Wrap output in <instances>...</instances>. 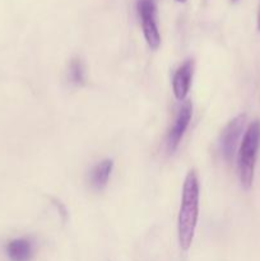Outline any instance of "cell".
<instances>
[{"mask_svg":"<svg viewBox=\"0 0 260 261\" xmlns=\"http://www.w3.org/2000/svg\"><path fill=\"white\" fill-rule=\"evenodd\" d=\"M194 73V61L193 59H188L184 61L172 76V91L173 96L177 101H184L189 93L191 86V79Z\"/></svg>","mask_w":260,"mask_h":261,"instance_id":"obj_6","label":"cell"},{"mask_svg":"<svg viewBox=\"0 0 260 261\" xmlns=\"http://www.w3.org/2000/svg\"><path fill=\"white\" fill-rule=\"evenodd\" d=\"M68 79L75 87H82L87 83L86 66L79 58L71 59L70 64H69Z\"/></svg>","mask_w":260,"mask_h":261,"instance_id":"obj_9","label":"cell"},{"mask_svg":"<svg viewBox=\"0 0 260 261\" xmlns=\"http://www.w3.org/2000/svg\"><path fill=\"white\" fill-rule=\"evenodd\" d=\"M191 116H193V105L190 101H185L181 105L172 127L168 130L167 138H166V147L170 154H173L180 145L186 129L190 124Z\"/></svg>","mask_w":260,"mask_h":261,"instance_id":"obj_5","label":"cell"},{"mask_svg":"<svg viewBox=\"0 0 260 261\" xmlns=\"http://www.w3.org/2000/svg\"><path fill=\"white\" fill-rule=\"evenodd\" d=\"M231 2H232V3H236V2H237V0H231Z\"/></svg>","mask_w":260,"mask_h":261,"instance_id":"obj_12","label":"cell"},{"mask_svg":"<svg viewBox=\"0 0 260 261\" xmlns=\"http://www.w3.org/2000/svg\"><path fill=\"white\" fill-rule=\"evenodd\" d=\"M256 27H257V31L260 32V4H259V8H257V14H256Z\"/></svg>","mask_w":260,"mask_h":261,"instance_id":"obj_10","label":"cell"},{"mask_svg":"<svg viewBox=\"0 0 260 261\" xmlns=\"http://www.w3.org/2000/svg\"><path fill=\"white\" fill-rule=\"evenodd\" d=\"M245 125H246V115L240 114L227 122L226 126L222 129L218 139V149L222 158L226 162H232L240 147L241 138L244 137Z\"/></svg>","mask_w":260,"mask_h":261,"instance_id":"obj_3","label":"cell"},{"mask_svg":"<svg viewBox=\"0 0 260 261\" xmlns=\"http://www.w3.org/2000/svg\"><path fill=\"white\" fill-rule=\"evenodd\" d=\"M199 180L196 172L190 170L183 186V198L177 219L178 245L183 251L191 247L199 217Z\"/></svg>","mask_w":260,"mask_h":261,"instance_id":"obj_1","label":"cell"},{"mask_svg":"<svg viewBox=\"0 0 260 261\" xmlns=\"http://www.w3.org/2000/svg\"><path fill=\"white\" fill-rule=\"evenodd\" d=\"M176 2H177V3H185L186 0H176Z\"/></svg>","mask_w":260,"mask_h":261,"instance_id":"obj_11","label":"cell"},{"mask_svg":"<svg viewBox=\"0 0 260 261\" xmlns=\"http://www.w3.org/2000/svg\"><path fill=\"white\" fill-rule=\"evenodd\" d=\"M112 168H114V161L110 158L101 161L92 168L89 172V184L94 190L101 191L106 188L111 177Z\"/></svg>","mask_w":260,"mask_h":261,"instance_id":"obj_7","label":"cell"},{"mask_svg":"<svg viewBox=\"0 0 260 261\" xmlns=\"http://www.w3.org/2000/svg\"><path fill=\"white\" fill-rule=\"evenodd\" d=\"M138 13L142 20L143 35L148 46L152 50H157L161 45V35L157 25V7L154 0H139Z\"/></svg>","mask_w":260,"mask_h":261,"instance_id":"obj_4","label":"cell"},{"mask_svg":"<svg viewBox=\"0 0 260 261\" xmlns=\"http://www.w3.org/2000/svg\"><path fill=\"white\" fill-rule=\"evenodd\" d=\"M260 148V121L255 120L245 130L237 150V168L241 186L245 190L251 189L254 182L255 165Z\"/></svg>","mask_w":260,"mask_h":261,"instance_id":"obj_2","label":"cell"},{"mask_svg":"<svg viewBox=\"0 0 260 261\" xmlns=\"http://www.w3.org/2000/svg\"><path fill=\"white\" fill-rule=\"evenodd\" d=\"M7 254L10 261H31L33 256V245L28 239L12 240L7 245Z\"/></svg>","mask_w":260,"mask_h":261,"instance_id":"obj_8","label":"cell"}]
</instances>
